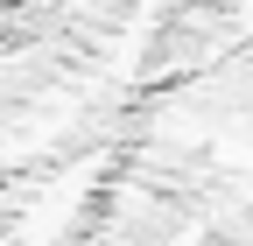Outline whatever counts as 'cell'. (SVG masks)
Segmentation results:
<instances>
[{
  "label": "cell",
  "instance_id": "cell-1",
  "mask_svg": "<svg viewBox=\"0 0 253 246\" xmlns=\"http://www.w3.org/2000/svg\"><path fill=\"white\" fill-rule=\"evenodd\" d=\"M0 7H7V0H0Z\"/></svg>",
  "mask_w": 253,
  "mask_h": 246
}]
</instances>
